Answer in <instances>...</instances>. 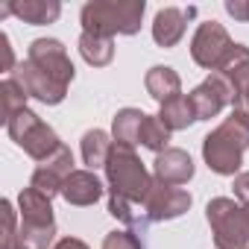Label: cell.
Masks as SVG:
<instances>
[{
  "mask_svg": "<svg viewBox=\"0 0 249 249\" xmlns=\"http://www.w3.org/2000/svg\"><path fill=\"white\" fill-rule=\"evenodd\" d=\"M208 223L214 229L217 249H246L249 243V217L246 208L229 196H217L208 202Z\"/></svg>",
  "mask_w": 249,
  "mask_h": 249,
  "instance_id": "277c9868",
  "label": "cell"
},
{
  "mask_svg": "<svg viewBox=\"0 0 249 249\" xmlns=\"http://www.w3.org/2000/svg\"><path fill=\"white\" fill-rule=\"evenodd\" d=\"M144 111L138 108H123L114 114V141L117 144H126V147H135L141 141V126H144Z\"/></svg>",
  "mask_w": 249,
  "mask_h": 249,
  "instance_id": "ffe728a7",
  "label": "cell"
},
{
  "mask_svg": "<svg viewBox=\"0 0 249 249\" xmlns=\"http://www.w3.org/2000/svg\"><path fill=\"white\" fill-rule=\"evenodd\" d=\"M62 196L71 205H94L103 196V182L91 170H73L62 188Z\"/></svg>",
  "mask_w": 249,
  "mask_h": 249,
  "instance_id": "4fadbf2b",
  "label": "cell"
},
{
  "mask_svg": "<svg viewBox=\"0 0 249 249\" xmlns=\"http://www.w3.org/2000/svg\"><path fill=\"white\" fill-rule=\"evenodd\" d=\"M167 141H170V129L164 126V120L159 114H147L144 117V126H141V141L138 144H144V147H150L156 153H164Z\"/></svg>",
  "mask_w": 249,
  "mask_h": 249,
  "instance_id": "603a6c76",
  "label": "cell"
},
{
  "mask_svg": "<svg viewBox=\"0 0 249 249\" xmlns=\"http://www.w3.org/2000/svg\"><path fill=\"white\" fill-rule=\"evenodd\" d=\"M27 59H30L36 68H41L47 76H53L59 85H65V88H68V82L73 79V62H71L65 44L56 41V38H38V41H33Z\"/></svg>",
  "mask_w": 249,
  "mask_h": 249,
  "instance_id": "52a82bcc",
  "label": "cell"
},
{
  "mask_svg": "<svg viewBox=\"0 0 249 249\" xmlns=\"http://www.w3.org/2000/svg\"><path fill=\"white\" fill-rule=\"evenodd\" d=\"M231 47H234V44H231L229 33L223 30V24H217V21H205V24H199V30L194 33L191 56H194V62H196L199 68H211V71H217V68L223 65V59L229 56Z\"/></svg>",
  "mask_w": 249,
  "mask_h": 249,
  "instance_id": "8992f818",
  "label": "cell"
},
{
  "mask_svg": "<svg viewBox=\"0 0 249 249\" xmlns=\"http://www.w3.org/2000/svg\"><path fill=\"white\" fill-rule=\"evenodd\" d=\"M106 179H108L114 196L132 199V202H144L153 188V179L147 176L141 159L126 144H114V150L106 161Z\"/></svg>",
  "mask_w": 249,
  "mask_h": 249,
  "instance_id": "3957f363",
  "label": "cell"
},
{
  "mask_svg": "<svg viewBox=\"0 0 249 249\" xmlns=\"http://www.w3.org/2000/svg\"><path fill=\"white\" fill-rule=\"evenodd\" d=\"M71 173H73V153H71V147L62 144L50 159H44V161L36 167L30 188L38 191V194H44V196L50 199L53 194H62V188H65V182H68Z\"/></svg>",
  "mask_w": 249,
  "mask_h": 249,
  "instance_id": "ba28073f",
  "label": "cell"
},
{
  "mask_svg": "<svg viewBox=\"0 0 249 249\" xmlns=\"http://www.w3.org/2000/svg\"><path fill=\"white\" fill-rule=\"evenodd\" d=\"M103 249H147L138 231H111L103 240Z\"/></svg>",
  "mask_w": 249,
  "mask_h": 249,
  "instance_id": "cb8c5ba5",
  "label": "cell"
},
{
  "mask_svg": "<svg viewBox=\"0 0 249 249\" xmlns=\"http://www.w3.org/2000/svg\"><path fill=\"white\" fill-rule=\"evenodd\" d=\"M188 208H191V194L176 185H164V182H153L144 199V211L150 220H173L185 214Z\"/></svg>",
  "mask_w": 249,
  "mask_h": 249,
  "instance_id": "9c48e42d",
  "label": "cell"
},
{
  "mask_svg": "<svg viewBox=\"0 0 249 249\" xmlns=\"http://www.w3.org/2000/svg\"><path fill=\"white\" fill-rule=\"evenodd\" d=\"M194 15H196L194 6H191V9H176V6L161 9V12L156 15V21H153V38H156L161 47H173V44L185 36V21L194 18Z\"/></svg>",
  "mask_w": 249,
  "mask_h": 249,
  "instance_id": "7c38bea8",
  "label": "cell"
},
{
  "mask_svg": "<svg viewBox=\"0 0 249 249\" xmlns=\"http://www.w3.org/2000/svg\"><path fill=\"white\" fill-rule=\"evenodd\" d=\"M12 15H18L21 21L33 24V27H41V24H53L62 12V6L56 0H24V3H9Z\"/></svg>",
  "mask_w": 249,
  "mask_h": 249,
  "instance_id": "e0dca14e",
  "label": "cell"
},
{
  "mask_svg": "<svg viewBox=\"0 0 249 249\" xmlns=\"http://www.w3.org/2000/svg\"><path fill=\"white\" fill-rule=\"evenodd\" d=\"M6 129H9V135L24 147V153H30V156L38 159V161L50 159V156L62 147V141L56 138V132L47 126L38 114H33L30 108L18 111V114L6 123Z\"/></svg>",
  "mask_w": 249,
  "mask_h": 249,
  "instance_id": "5b68a950",
  "label": "cell"
},
{
  "mask_svg": "<svg viewBox=\"0 0 249 249\" xmlns=\"http://www.w3.org/2000/svg\"><path fill=\"white\" fill-rule=\"evenodd\" d=\"M79 53H82V59H85L88 65L103 68V65H108L111 56H114V41H111V38H103V36L82 33V38H79Z\"/></svg>",
  "mask_w": 249,
  "mask_h": 249,
  "instance_id": "44dd1931",
  "label": "cell"
},
{
  "mask_svg": "<svg viewBox=\"0 0 249 249\" xmlns=\"http://www.w3.org/2000/svg\"><path fill=\"white\" fill-rule=\"evenodd\" d=\"M56 249H88L82 240H76V237H65V240H59V246Z\"/></svg>",
  "mask_w": 249,
  "mask_h": 249,
  "instance_id": "83f0119b",
  "label": "cell"
},
{
  "mask_svg": "<svg viewBox=\"0 0 249 249\" xmlns=\"http://www.w3.org/2000/svg\"><path fill=\"white\" fill-rule=\"evenodd\" d=\"M0 44H3V71H12V47H9V36H0Z\"/></svg>",
  "mask_w": 249,
  "mask_h": 249,
  "instance_id": "4316f807",
  "label": "cell"
},
{
  "mask_svg": "<svg viewBox=\"0 0 249 249\" xmlns=\"http://www.w3.org/2000/svg\"><path fill=\"white\" fill-rule=\"evenodd\" d=\"M27 91L18 85L15 76L3 79V85H0V114H3V123H9L18 111H24L27 106Z\"/></svg>",
  "mask_w": 249,
  "mask_h": 249,
  "instance_id": "7402d4cb",
  "label": "cell"
},
{
  "mask_svg": "<svg viewBox=\"0 0 249 249\" xmlns=\"http://www.w3.org/2000/svg\"><path fill=\"white\" fill-rule=\"evenodd\" d=\"M21 229H33V226H56L53 223V208L50 199L33 188H27L21 194Z\"/></svg>",
  "mask_w": 249,
  "mask_h": 249,
  "instance_id": "9a60e30c",
  "label": "cell"
},
{
  "mask_svg": "<svg viewBox=\"0 0 249 249\" xmlns=\"http://www.w3.org/2000/svg\"><path fill=\"white\" fill-rule=\"evenodd\" d=\"M144 82H147L150 97L159 100V103H167V100L179 97V91H182V79H179V73H176L173 68H164V65L150 68V73H147Z\"/></svg>",
  "mask_w": 249,
  "mask_h": 249,
  "instance_id": "2e32d148",
  "label": "cell"
},
{
  "mask_svg": "<svg viewBox=\"0 0 249 249\" xmlns=\"http://www.w3.org/2000/svg\"><path fill=\"white\" fill-rule=\"evenodd\" d=\"M159 117L164 120V126H167L170 132H176V129H188V126H191V123L196 120V111H194L191 100H188L185 94H179V97H173V100L161 103Z\"/></svg>",
  "mask_w": 249,
  "mask_h": 249,
  "instance_id": "ac0fdd59",
  "label": "cell"
},
{
  "mask_svg": "<svg viewBox=\"0 0 249 249\" xmlns=\"http://www.w3.org/2000/svg\"><path fill=\"white\" fill-rule=\"evenodd\" d=\"M217 71L231 82V88H234V94H237V100H240V97L249 91V47L234 44ZM237 100H234V103H237Z\"/></svg>",
  "mask_w": 249,
  "mask_h": 249,
  "instance_id": "5bb4252c",
  "label": "cell"
},
{
  "mask_svg": "<svg viewBox=\"0 0 249 249\" xmlns=\"http://www.w3.org/2000/svg\"><path fill=\"white\" fill-rule=\"evenodd\" d=\"M234 196L240 202H249V173H237L234 176Z\"/></svg>",
  "mask_w": 249,
  "mask_h": 249,
  "instance_id": "484cf974",
  "label": "cell"
},
{
  "mask_svg": "<svg viewBox=\"0 0 249 249\" xmlns=\"http://www.w3.org/2000/svg\"><path fill=\"white\" fill-rule=\"evenodd\" d=\"M114 144L108 141V135L103 129H88L82 135V161L94 170V167H106L108 156H111Z\"/></svg>",
  "mask_w": 249,
  "mask_h": 249,
  "instance_id": "d6986e66",
  "label": "cell"
},
{
  "mask_svg": "<svg viewBox=\"0 0 249 249\" xmlns=\"http://www.w3.org/2000/svg\"><path fill=\"white\" fill-rule=\"evenodd\" d=\"M226 12L234 15L237 21H249V0H229V3H226Z\"/></svg>",
  "mask_w": 249,
  "mask_h": 249,
  "instance_id": "d4e9b609",
  "label": "cell"
},
{
  "mask_svg": "<svg viewBox=\"0 0 249 249\" xmlns=\"http://www.w3.org/2000/svg\"><path fill=\"white\" fill-rule=\"evenodd\" d=\"M156 176L164 185H185L194 176V161L185 150L167 147L164 153L156 156Z\"/></svg>",
  "mask_w": 249,
  "mask_h": 249,
  "instance_id": "8fae6325",
  "label": "cell"
},
{
  "mask_svg": "<svg viewBox=\"0 0 249 249\" xmlns=\"http://www.w3.org/2000/svg\"><path fill=\"white\" fill-rule=\"evenodd\" d=\"M12 76H15L18 85L27 91V97H36V100H41V103H50V106H56V103L65 100V91H68V88L59 85L53 76H47L41 68H36L30 59L21 62L18 71H12Z\"/></svg>",
  "mask_w": 249,
  "mask_h": 249,
  "instance_id": "30bf717a",
  "label": "cell"
},
{
  "mask_svg": "<svg viewBox=\"0 0 249 249\" xmlns=\"http://www.w3.org/2000/svg\"><path fill=\"white\" fill-rule=\"evenodd\" d=\"M9 249H27V246H24V243H15V246H9Z\"/></svg>",
  "mask_w": 249,
  "mask_h": 249,
  "instance_id": "f1b7e54d",
  "label": "cell"
},
{
  "mask_svg": "<svg viewBox=\"0 0 249 249\" xmlns=\"http://www.w3.org/2000/svg\"><path fill=\"white\" fill-rule=\"evenodd\" d=\"M144 18V0H97L82 6V27L91 36L114 38L138 33Z\"/></svg>",
  "mask_w": 249,
  "mask_h": 249,
  "instance_id": "6da1fadb",
  "label": "cell"
},
{
  "mask_svg": "<svg viewBox=\"0 0 249 249\" xmlns=\"http://www.w3.org/2000/svg\"><path fill=\"white\" fill-rule=\"evenodd\" d=\"M243 208H246V217H249V202H243Z\"/></svg>",
  "mask_w": 249,
  "mask_h": 249,
  "instance_id": "f546056e",
  "label": "cell"
},
{
  "mask_svg": "<svg viewBox=\"0 0 249 249\" xmlns=\"http://www.w3.org/2000/svg\"><path fill=\"white\" fill-rule=\"evenodd\" d=\"M246 147H249V126L231 114L229 120H223L220 126L205 138L202 156H205V161H208V167L214 173L234 176L237 167H240V156H243Z\"/></svg>",
  "mask_w": 249,
  "mask_h": 249,
  "instance_id": "7a4b0ae2",
  "label": "cell"
}]
</instances>
